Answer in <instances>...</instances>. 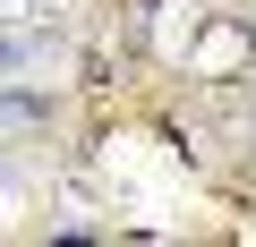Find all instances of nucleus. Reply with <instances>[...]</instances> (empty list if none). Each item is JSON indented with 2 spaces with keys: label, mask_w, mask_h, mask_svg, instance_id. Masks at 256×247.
I'll use <instances>...</instances> for the list:
<instances>
[{
  "label": "nucleus",
  "mask_w": 256,
  "mask_h": 247,
  "mask_svg": "<svg viewBox=\"0 0 256 247\" xmlns=\"http://www.w3.org/2000/svg\"><path fill=\"white\" fill-rule=\"evenodd\" d=\"M0 128H52V94H0Z\"/></svg>",
  "instance_id": "nucleus-2"
},
{
  "label": "nucleus",
  "mask_w": 256,
  "mask_h": 247,
  "mask_svg": "<svg viewBox=\"0 0 256 247\" xmlns=\"http://www.w3.org/2000/svg\"><path fill=\"white\" fill-rule=\"evenodd\" d=\"M60 60V34H9V26H0V77H18V68H52Z\"/></svg>",
  "instance_id": "nucleus-1"
}]
</instances>
